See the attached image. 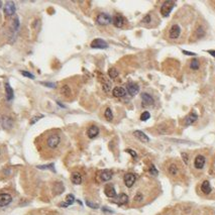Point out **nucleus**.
Returning <instances> with one entry per match:
<instances>
[{
	"label": "nucleus",
	"instance_id": "nucleus-43",
	"mask_svg": "<svg viewBox=\"0 0 215 215\" xmlns=\"http://www.w3.org/2000/svg\"><path fill=\"white\" fill-rule=\"evenodd\" d=\"M102 210H103L104 212H109V213H112V211H111V210H108L107 208H103Z\"/></svg>",
	"mask_w": 215,
	"mask_h": 215
},
{
	"label": "nucleus",
	"instance_id": "nucleus-32",
	"mask_svg": "<svg viewBox=\"0 0 215 215\" xmlns=\"http://www.w3.org/2000/svg\"><path fill=\"white\" fill-rule=\"evenodd\" d=\"M150 173L152 174L153 176H157L158 175V170L156 169V167L153 165H150Z\"/></svg>",
	"mask_w": 215,
	"mask_h": 215
},
{
	"label": "nucleus",
	"instance_id": "nucleus-26",
	"mask_svg": "<svg viewBox=\"0 0 215 215\" xmlns=\"http://www.w3.org/2000/svg\"><path fill=\"white\" fill-rule=\"evenodd\" d=\"M195 34H196V37L197 38H201V37H203L204 35H205V29H204L202 26H199V29L196 30Z\"/></svg>",
	"mask_w": 215,
	"mask_h": 215
},
{
	"label": "nucleus",
	"instance_id": "nucleus-4",
	"mask_svg": "<svg viewBox=\"0 0 215 215\" xmlns=\"http://www.w3.org/2000/svg\"><path fill=\"white\" fill-rule=\"evenodd\" d=\"M96 21L99 25H107L112 21V19L111 17H110V15L106 13H100L97 16Z\"/></svg>",
	"mask_w": 215,
	"mask_h": 215
},
{
	"label": "nucleus",
	"instance_id": "nucleus-12",
	"mask_svg": "<svg viewBox=\"0 0 215 215\" xmlns=\"http://www.w3.org/2000/svg\"><path fill=\"white\" fill-rule=\"evenodd\" d=\"M197 119H198V115H197L196 113H194V112H193V113L187 115L185 118H184V124L188 126V125L193 124Z\"/></svg>",
	"mask_w": 215,
	"mask_h": 215
},
{
	"label": "nucleus",
	"instance_id": "nucleus-36",
	"mask_svg": "<svg viewBox=\"0 0 215 215\" xmlns=\"http://www.w3.org/2000/svg\"><path fill=\"white\" fill-rule=\"evenodd\" d=\"M142 200V195L140 193H137L136 195H135L134 197V201H136V202H140Z\"/></svg>",
	"mask_w": 215,
	"mask_h": 215
},
{
	"label": "nucleus",
	"instance_id": "nucleus-39",
	"mask_svg": "<svg viewBox=\"0 0 215 215\" xmlns=\"http://www.w3.org/2000/svg\"><path fill=\"white\" fill-rule=\"evenodd\" d=\"M42 117H43V116H37V117H34V118H32V121H30V124L35 123V122H37L40 118H42Z\"/></svg>",
	"mask_w": 215,
	"mask_h": 215
},
{
	"label": "nucleus",
	"instance_id": "nucleus-42",
	"mask_svg": "<svg viewBox=\"0 0 215 215\" xmlns=\"http://www.w3.org/2000/svg\"><path fill=\"white\" fill-rule=\"evenodd\" d=\"M208 53L213 56V57H215V51H208Z\"/></svg>",
	"mask_w": 215,
	"mask_h": 215
},
{
	"label": "nucleus",
	"instance_id": "nucleus-2",
	"mask_svg": "<svg viewBox=\"0 0 215 215\" xmlns=\"http://www.w3.org/2000/svg\"><path fill=\"white\" fill-rule=\"evenodd\" d=\"M174 5H175V2L174 1H165L163 3L162 7H161V14L165 17L168 16V15L171 13V11H172Z\"/></svg>",
	"mask_w": 215,
	"mask_h": 215
},
{
	"label": "nucleus",
	"instance_id": "nucleus-20",
	"mask_svg": "<svg viewBox=\"0 0 215 215\" xmlns=\"http://www.w3.org/2000/svg\"><path fill=\"white\" fill-rule=\"evenodd\" d=\"M71 181H72V183H74L75 185H80V184L82 183V176L80 175V173L75 172V173L72 174Z\"/></svg>",
	"mask_w": 215,
	"mask_h": 215
},
{
	"label": "nucleus",
	"instance_id": "nucleus-29",
	"mask_svg": "<svg viewBox=\"0 0 215 215\" xmlns=\"http://www.w3.org/2000/svg\"><path fill=\"white\" fill-rule=\"evenodd\" d=\"M74 201H75V197H74V195H72V194H68L67 197H66L65 203L67 204L68 206H70L74 203Z\"/></svg>",
	"mask_w": 215,
	"mask_h": 215
},
{
	"label": "nucleus",
	"instance_id": "nucleus-30",
	"mask_svg": "<svg viewBox=\"0 0 215 215\" xmlns=\"http://www.w3.org/2000/svg\"><path fill=\"white\" fill-rule=\"evenodd\" d=\"M2 122H3V126L5 127V128H8V126L11 127L12 121L8 118V117H4L3 120H2Z\"/></svg>",
	"mask_w": 215,
	"mask_h": 215
},
{
	"label": "nucleus",
	"instance_id": "nucleus-27",
	"mask_svg": "<svg viewBox=\"0 0 215 215\" xmlns=\"http://www.w3.org/2000/svg\"><path fill=\"white\" fill-rule=\"evenodd\" d=\"M108 75L111 79H115L118 76V72H117V70L115 68H110L108 71Z\"/></svg>",
	"mask_w": 215,
	"mask_h": 215
},
{
	"label": "nucleus",
	"instance_id": "nucleus-1",
	"mask_svg": "<svg viewBox=\"0 0 215 215\" xmlns=\"http://www.w3.org/2000/svg\"><path fill=\"white\" fill-rule=\"evenodd\" d=\"M61 142V136L58 134H52L48 136L47 145L50 148H56Z\"/></svg>",
	"mask_w": 215,
	"mask_h": 215
},
{
	"label": "nucleus",
	"instance_id": "nucleus-37",
	"mask_svg": "<svg viewBox=\"0 0 215 215\" xmlns=\"http://www.w3.org/2000/svg\"><path fill=\"white\" fill-rule=\"evenodd\" d=\"M125 152H126V153H130V155H131V156H132V157H134V158H136V157H137V155H136V153H135V152H134V150H130V148H127V150H125Z\"/></svg>",
	"mask_w": 215,
	"mask_h": 215
},
{
	"label": "nucleus",
	"instance_id": "nucleus-3",
	"mask_svg": "<svg viewBox=\"0 0 215 215\" xmlns=\"http://www.w3.org/2000/svg\"><path fill=\"white\" fill-rule=\"evenodd\" d=\"M4 14L7 16H11L15 13V4L13 1H7L4 5L3 8Z\"/></svg>",
	"mask_w": 215,
	"mask_h": 215
},
{
	"label": "nucleus",
	"instance_id": "nucleus-17",
	"mask_svg": "<svg viewBox=\"0 0 215 215\" xmlns=\"http://www.w3.org/2000/svg\"><path fill=\"white\" fill-rule=\"evenodd\" d=\"M134 135L135 137H136L137 139H139L140 142H150V139H148V136L145 134H143L142 131H140V130H135L134 132Z\"/></svg>",
	"mask_w": 215,
	"mask_h": 215
},
{
	"label": "nucleus",
	"instance_id": "nucleus-24",
	"mask_svg": "<svg viewBox=\"0 0 215 215\" xmlns=\"http://www.w3.org/2000/svg\"><path fill=\"white\" fill-rule=\"evenodd\" d=\"M190 68L194 71L198 70V69L200 68V62H199V60H197V59H193V60H191Z\"/></svg>",
	"mask_w": 215,
	"mask_h": 215
},
{
	"label": "nucleus",
	"instance_id": "nucleus-7",
	"mask_svg": "<svg viewBox=\"0 0 215 215\" xmlns=\"http://www.w3.org/2000/svg\"><path fill=\"white\" fill-rule=\"evenodd\" d=\"M126 91L128 92V94H129L130 96H135L137 93H139V85H137V84L130 82V83L127 84V86H126Z\"/></svg>",
	"mask_w": 215,
	"mask_h": 215
},
{
	"label": "nucleus",
	"instance_id": "nucleus-19",
	"mask_svg": "<svg viewBox=\"0 0 215 215\" xmlns=\"http://www.w3.org/2000/svg\"><path fill=\"white\" fill-rule=\"evenodd\" d=\"M113 24H114V26L120 29V27H122L124 24V18L119 14L115 15V16L113 17Z\"/></svg>",
	"mask_w": 215,
	"mask_h": 215
},
{
	"label": "nucleus",
	"instance_id": "nucleus-9",
	"mask_svg": "<svg viewBox=\"0 0 215 215\" xmlns=\"http://www.w3.org/2000/svg\"><path fill=\"white\" fill-rule=\"evenodd\" d=\"M12 201V197L7 193L0 194V207L7 206Z\"/></svg>",
	"mask_w": 215,
	"mask_h": 215
},
{
	"label": "nucleus",
	"instance_id": "nucleus-28",
	"mask_svg": "<svg viewBox=\"0 0 215 215\" xmlns=\"http://www.w3.org/2000/svg\"><path fill=\"white\" fill-rule=\"evenodd\" d=\"M61 93L63 94L64 96H70L71 95V90L70 88H69V86H63L62 88H61Z\"/></svg>",
	"mask_w": 215,
	"mask_h": 215
},
{
	"label": "nucleus",
	"instance_id": "nucleus-23",
	"mask_svg": "<svg viewBox=\"0 0 215 215\" xmlns=\"http://www.w3.org/2000/svg\"><path fill=\"white\" fill-rule=\"evenodd\" d=\"M5 92H6L7 100H11L13 98V90H12V88L10 87L8 83L5 84Z\"/></svg>",
	"mask_w": 215,
	"mask_h": 215
},
{
	"label": "nucleus",
	"instance_id": "nucleus-40",
	"mask_svg": "<svg viewBox=\"0 0 215 215\" xmlns=\"http://www.w3.org/2000/svg\"><path fill=\"white\" fill-rule=\"evenodd\" d=\"M43 85L48 86V87H52V88H55V87H56L55 83H43Z\"/></svg>",
	"mask_w": 215,
	"mask_h": 215
},
{
	"label": "nucleus",
	"instance_id": "nucleus-13",
	"mask_svg": "<svg viewBox=\"0 0 215 215\" xmlns=\"http://www.w3.org/2000/svg\"><path fill=\"white\" fill-rule=\"evenodd\" d=\"M142 104L145 106H150L153 104V97L147 93H142Z\"/></svg>",
	"mask_w": 215,
	"mask_h": 215
},
{
	"label": "nucleus",
	"instance_id": "nucleus-25",
	"mask_svg": "<svg viewBox=\"0 0 215 215\" xmlns=\"http://www.w3.org/2000/svg\"><path fill=\"white\" fill-rule=\"evenodd\" d=\"M104 116H105V118L108 120V121H111V120L113 119V113H112L111 109L106 108L105 112H104Z\"/></svg>",
	"mask_w": 215,
	"mask_h": 215
},
{
	"label": "nucleus",
	"instance_id": "nucleus-18",
	"mask_svg": "<svg viewBox=\"0 0 215 215\" xmlns=\"http://www.w3.org/2000/svg\"><path fill=\"white\" fill-rule=\"evenodd\" d=\"M114 202L116 204H118V205H124V204H126L127 202H128V196L124 193H121L117 196L116 200H115Z\"/></svg>",
	"mask_w": 215,
	"mask_h": 215
},
{
	"label": "nucleus",
	"instance_id": "nucleus-14",
	"mask_svg": "<svg viewBox=\"0 0 215 215\" xmlns=\"http://www.w3.org/2000/svg\"><path fill=\"white\" fill-rule=\"evenodd\" d=\"M205 157H203L201 155L197 156L195 158V161H194V166H195L196 169H202L204 167V165H205Z\"/></svg>",
	"mask_w": 215,
	"mask_h": 215
},
{
	"label": "nucleus",
	"instance_id": "nucleus-41",
	"mask_svg": "<svg viewBox=\"0 0 215 215\" xmlns=\"http://www.w3.org/2000/svg\"><path fill=\"white\" fill-rule=\"evenodd\" d=\"M183 54L188 56H195V53H190V52H187V51H183Z\"/></svg>",
	"mask_w": 215,
	"mask_h": 215
},
{
	"label": "nucleus",
	"instance_id": "nucleus-21",
	"mask_svg": "<svg viewBox=\"0 0 215 215\" xmlns=\"http://www.w3.org/2000/svg\"><path fill=\"white\" fill-rule=\"evenodd\" d=\"M168 172L170 174L171 176H177L179 174V168L177 165H175V164H171L170 166H169L168 168Z\"/></svg>",
	"mask_w": 215,
	"mask_h": 215
},
{
	"label": "nucleus",
	"instance_id": "nucleus-11",
	"mask_svg": "<svg viewBox=\"0 0 215 215\" xmlns=\"http://www.w3.org/2000/svg\"><path fill=\"white\" fill-rule=\"evenodd\" d=\"M98 134H99V128L96 125H92V126H90L87 129V136H88L89 139H94V137H96Z\"/></svg>",
	"mask_w": 215,
	"mask_h": 215
},
{
	"label": "nucleus",
	"instance_id": "nucleus-10",
	"mask_svg": "<svg viewBox=\"0 0 215 215\" xmlns=\"http://www.w3.org/2000/svg\"><path fill=\"white\" fill-rule=\"evenodd\" d=\"M104 193H105V195L107 197H109V198H114V197H116V191H115L113 185H111V184H108V185L105 186V188H104Z\"/></svg>",
	"mask_w": 215,
	"mask_h": 215
},
{
	"label": "nucleus",
	"instance_id": "nucleus-5",
	"mask_svg": "<svg viewBox=\"0 0 215 215\" xmlns=\"http://www.w3.org/2000/svg\"><path fill=\"white\" fill-rule=\"evenodd\" d=\"M181 34V27L178 24H173L172 27L169 30V37L172 40H176L180 37Z\"/></svg>",
	"mask_w": 215,
	"mask_h": 215
},
{
	"label": "nucleus",
	"instance_id": "nucleus-22",
	"mask_svg": "<svg viewBox=\"0 0 215 215\" xmlns=\"http://www.w3.org/2000/svg\"><path fill=\"white\" fill-rule=\"evenodd\" d=\"M201 190L203 192L204 194H209L211 192V186H210V183H209L208 181H204L203 183H202L201 185Z\"/></svg>",
	"mask_w": 215,
	"mask_h": 215
},
{
	"label": "nucleus",
	"instance_id": "nucleus-6",
	"mask_svg": "<svg viewBox=\"0 0 215 215\" xmlns=\"http://www.w3.org/2000/svg\"><path fill=\"white\" fill-rule=\"evenodd\" d=\"M90 47L92 48H108V43L104 42L103 40H101V38H95L91 43Z\"/></svg>",
	"mask_w": 215,
	"mask_h": 215
},
{
	"label": "nucleus",
	"instance_id": "nucleus-8",
	"mask_svg": "<svg viewBox=\"0 0 215 215\" xmlns=\"http://www.w3.org/2000/svg\"><path fill=\"white\" fill-rule=\"evenodd\" d=\"M135 180H136V177H135L134 174H131V173H128V174H125L124 176V184L126 187H130L134 186V184L135 183Z\"/></svg>",
	"mask_w": 215,
	"mask_h": 215
},
{
	"label": "nucleus",
	"instance_id": "nucleus-38",
	"mask_svg": "<svg viewBox=\"0 0 215 215\" xmlns=\"http://www.w3.org/2000/svg\"><path fill=\"white\" fill-rule=\"evenodd\" d=\"M182 158H183L184 160V163L188 164V155H187L186 153H182Z\"/></svg>",
	"mask_w": 215,
	"mask_h": 215
},
{
	"label": "nucleus",
	"instance_id": "nucleus-33",
	"mask_svg": "<svg viewBox=\"0 0 215 215\" xmlns=\"http://www.w3.org/2000/svg\"><path fill=\"white\" fill-rule=\"evenodd\" d=\"M21 75L24 76V77H27V78H29V79H34V76L32 75V74H30L29 72H27V71H21Z\"/></svg>",
	"mask_w": 215,
	"mask_h": 215
},
{
	"label": "nucleus",
	"instance_id": "nucleus-31",
	"mask_svg": "<svg viewBox=\"0 0 215 215\" xmlns=\"http://www.w3.org/2000/svg\"><path fill=\"white\" fill-rule=\"evenodd\" d=\"M150 114L148 111H145L142 112V115H140V120H142V121H147V119H150Z\"/></svg>",
	"mask_w": 215,
	"mask_h": 215
},
{
	"label": "nucleus",
	"instance_id": "nucleus-15",
	"mask_svg": "<svg viewBox=\"0 0 215 215\" xmlns=\"http://www.w3.org/2000/svg\"><path fill=\"white\" fill-rule=\"evenodd\" d=\"M99 177L102 182H107L112 178V172L109 170H103L99 173Z\"/></svg>",
	"mask_w": 215,
	"mask_h": 215
},
{
	"label": "nucleus",
	"instance_id": "nucleus-44",
	"mask_svg": "<svg viewBox=\"0 0 215 215\" xmlns=\"http://www.w3.org/2000/svg\"><path fill=\"white\" fill-rule=\"evenodd\" d=\"M1 5H2V2H1V1H0V7H1Z\"/></svg>",
	"mask_w": 215,
	"mask_h": 215
},
{
	"label": "nucleus",
	"instance_id": "nucleus-16",
	"mask_svg": "<svg viewBox=\"0 0 215 215\" xmlns=\"http://www.w3.org/2000/svg\"><path fill=\"white\" fill-rule=\"evenodd\" d=\"M112 94H113L114 97H117V98H121V97H124L126 95V90L122 87H115L112 91Z\"/></svg>",
	"mask_w": 215,
	"mask_h": 215
},
{
	"label": "nucleus",
	"instance_id": "nucleus-35",
	"mask_svg": "<svg viewBox=\"0 0 215 215\" xmlns=\"http://www.w3.org/2000/svg\"><path fill=\"white\" fill-rule=\"evenodd\" d=\"M86 204H87V205H88L89 207L93 208V209H97V208H98V204H94V203H92V202H90V201H86Z\"/></svg>",
	"mask_w": 215,
	"mask_h": 215
},
{
	"label": "nucleus",
	"instance_id": "nucleus-34",
	"mask_svg": "<svg viewBox=\"0 0 215 215\" xmlns=\"http://www.w3.org/2000/svg\"><path fill=\"white\" fill-rule=\"evenodd\" d=\"M142 23H150V14L145 15V16L143 17V19L142 20Z\"/></svg>",
	"mask_w": 215,
	"mask_h": 215
}]
</instances>
